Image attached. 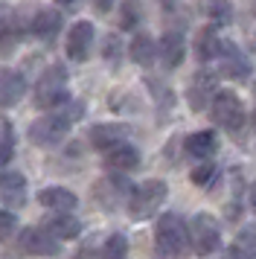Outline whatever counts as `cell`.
Instances as JSON below:
<instances>
[{"label": "cell", "instance_id": "8", "mask_svg": "<svg viewBox=\"0 0 256 259\" xmlns=\"http://www.w3.org/2000/svg\"><path fill=\"white\" fill-rule=\"evenodd\" d=\"M18 247L23 253H29V256H56L61 250L58 239L50 230H44V227H26V230H21Z\"/></svg>", "mask_w": 256, "mask_h": 259}, {"label": "cell", "instance_id": "21", "mask_svg": "<svg viewBox=\"0 0 256 259\" xmlns=\"http://www.w3.org/2000/svg\"><path fill=\"white\" fill-rule=\"evenodd\" d=\"M128 53H131V61H134V64H140V67H151L154 59H157V41H154L151 35H146V32H140V35H134Z\"/></svg>", "mask_w": 256, "mask_h": 259}, {"label": "cell", "instance_id": "3", "mask_svg": "<svg viewBox=\"0 0 256 259\" xmlns=\"http://www.w3.org/2000/svg\"><path fill=\"white\" fill-rule=\"evenodd\" d=\"M166 195H169V187L163 184L160 178H151L146 184H140V187H134L131 195H128V215H131L134 222H146V219H151V215L163 207Z\"/></svg>", "mask_w": 256, "mask_h": 259}, {"label": "cell", "instance_id": "10", "mask_svg": "<svg viewBox=\"0 0 256 259\" xmlns=\"http://www.w3.org/2000/svg\"><path fill=\"white\" fill-rule=\"evenodd\" d=\"M216 84H219V76L212 70H198L195 79L189 82V94H186L189 108H192V111H204V108L209 105L212 94H216Z\"/></svg>", "mask_w": 256, "mask_h": 259}, {"label": "cell", "instance_id": "15", "mask_svg": "<svg viewBox=\"0 0 256 259\" xmlns=\"http://www.w3.org/2000/svg\"><path fill=\"white\" fill-rule=\"evenodd\" d=\"M157 56L163 59V64L175 70L186 56V41H184V32L181 29H172V32H166L160 38V44H157Z\"/></svg>", "mask_w": 256, "mask_h": 259}, {"label": "cell", "instance_id": "17", "mask_svg": "<svg viewBox=\"0 0 256 259\" xmlns=\"http://www.w3.org/2000/svg\"><path fill=\"white\" fill-rule=\"evenodd\" d=\"M29 32L41 41H56V35L61 32V15L56 9H38L29 21Z\"/></svg>", "mask_w": 256, "mask_h": 259}, {"label": "cell", "instance_id": "18", "mask_svg": "<svg viewBox=\"0 0 256 259\" xmlns=\"http://www.w3.org/2000/svg\"><path fill=\"white\" fill-rule=\"evenodd\" d=\"M186 154L189 157H198V160H209L212 154L219 152V137L216 131H195L186 137Z\"/></svg>", "mask_w": 256, "mask_h": 259}, {"label": "cell", "instance_id": "11", "mask_svg": "<svg viewBox=\"0 0 256 259\" xmlns=\"http://www.w3.org/2000/svg\"><path fill=\"white\" fill-rule=\"evenodd\" d=\"M137 166H140V152L128 140L116 143V146H111V149H105V169L125 175V172H134Z\"/></svg>", "mask_w": 256, "mask_h": 259}, {"label": "cell", "instance_id": "32", "mask_svg": "<svg viewBox=\"0 0 256 259\" xmlns=\"http://www.w3.org/2000/svg\"><path fill=\"white\" fill-rule=\"evenodd\" d=\"M6 18H9V9H6V6H0V26H3V21H6Z\"/></svg>", "mask_w": 256, "mask_h": 259}, {"label": "cell", "instance_id": "36", "mask_svg": "<svg viewBox=\"0 0 256 259\" xmlns=\"http://www.w3.org/2000/svg\"><path fill=\"white\" fill-rule=\"evenodd\" d=\"M58 3H76V0H58Z\"/></svg>", "mask_w": 256, "mask_h": 259}, {"label": "cell", "instance_id": "24", "mask_svg": "<svg viewBox=\"0 0 256 259\" xmlns=\"http://www.w3.org/2000/svg\"><path fill=\"white\" fill-rule=\"evenodd\" d=\"M207 18L216 29L233 24V3L230 0H207Z\"/></svg>", "mask_w": 256, "mask_h": 259}, {"label": "cell", "instance_id": "26", "mask_svg": "<svg viewBox=\"0 0 256 259\" xmlns=\"http://www.w3.org/2000/svg\"><path fill=\"white\" fill-rule=\"evenodd\" d=\"M216 178H219V166L204 160V163H198L192 172H189V181L195 184V187H212L216 184Z\"/></svg>", "mask_w": 256, "mask_h": 259}, {"label": "cell", "instance_id": "1", "mask_svg": "<svg viewBox=\"0 0 256 259\" xmlns=\"http://www.w3.org/2000/svg\"><path fill=\"white\" fill-rule=\"evenodd\" d=\"M154 245L166 259H181L189 253V233H186V222L178 212H163L157 224H154Z\"/></svg>", "mask_w": 256, "mask_h": 259}, {"label": "cell", "instance_id": "27", "mask_svg": "<svg viewBox=\"0 0 256 259\" xmlns=\"http://www.w3.org/2000/svg\"><path fill=\"white\" fill-rule=\"evenodd\" d=\"M12 154H15V143H12V128H9V122H6L3 125V137H0V169H6Z\"/></svg>", "mask_w": 256, "mask_h": 259}, {"label": "cell", "instance_id": "33", "mask_svg": "<svg viewBox=\"0 0 256 259\" xmlns=\"http://www.w3.org/2000/svg\"><path fill=\"white\" fill-rule=\"evenodd\" d=\"M96 9H102L105 12V9H108V0H96Z\"/></svg>", "mask_w": 256, "mask_h": 259}, {"label": "cell", "instance_id": "13", "mask_svg": "<svg viewBox=\"0 0 256 259\" xmlns=\"http://www.w3.org/2000/svg\"><path fill=\"white\" fill-rule=\"evenodd\" d=\"M128 137H131V125H125V122H99L91 128V146L99 152L111 149L116 143H125Z\"/></svg>", "mask_w": 256, "mask_h": 259}, {"label": "cell", "instance_id": "2", "mask_svg": "<svg viewBox=\"0 0 256 259\" xmlns=\"http://www.w3.org/2000/svg\"><path fill=\"white\" fill-rule=\"evenodd\" d=\"M209 114H212V122L219 128H224L227 134H233V137H239L244 128V122H247L242 99H239V94H233V91H216L212 99H209Z\"/></svg>", "mask_w": 256, "mask_h": 259}, {"label": "cell", "instance_id": "35", "mask_svg": "<svg viewBox=\"0 0 256 259\" xmlns=\"http://www.w3.org/2000/svg\"><path fill=\"white\" fill-rule=\"evenodd\" d=\"M250 122H253V134H256V111H253V117H250Z\"/></svg>", "mask_w": 256, "mask_h": 259}, {"label": "cell", "instance_id": "6", "mask_svg": "<svg viewBox=\"0 0 256 259\" xmlns=\"http://www.w3.org/2000/svg\"><path fill=\"white\" fill-rule=\"evenodd\" d=\"M70 119H64L58 111H50L47 117H38L29 125V140L35 143V146H41V149H53V146H58V143L67 137L70 131Z\"/></svg>", "mask_w": 256, "mask_h": 259}, {"label": "cell", "instance_id": "5", "mask_svg": "<svg viewBox=\"0 0 256 259\" xmlns=\"http://www.w3.org/2000/svg\"><path fill=\"white\" fill-rule=\"evenodd\" d=\"M67 99V70L61 64H53L41 73V79L35 84V94H32V102L35 108L41 111H53L58 108L61 102Z\"/></svg>", "mask_w": 256, "mask_h": 259}, {"label": "cell", "instance_id": "14", "mask_svg": "<svg viewBox=\"0 0 256 259\" xmlns=\"http://www.w3.org/2000/svg\"><path fill=\"white\" fill-rule=\"evenodd\" d=\"M26 94V82L18 70L12 67H0V108L18 105Z\"/></svg>", "mask_w": 256, "mask_h": 259}, {"label": "cell", "instance_id": "7", "mask_svg": "<svg viewBox=\"0 0 256 259\" xmlns=\"http://www.w3.org/2000/svg\"><path fill=\"white\" fill-rule=\"evenodd\" d=\"M219 59H221V73L233 79V82H247L250 79V59L244 56V50L233 41H221L219 47Z\"/></svg>", "mask_w": 256, "mask_h": 259}, {"label": "cell", "instance_id": "30", "mask_svg": "<svg viewBox=\"0 0 256 259\" xmlns=\"http://www.w3.org/2000/svg\"><path fill=\"white\" fill-rule=\"evenodd\" d=\"M244 38H247V47L256 53V18L247 24V29H244Z\"/></svg>", "mask_w": 256, "mask_h": 259}, {"label": "cell", "instance_id": "16", "mask_svg": "<svg viewBox=\"0 0 256 259\" xmlns=\"http://www.w3.org/2000/svg\"><path fill=\"white\" fill-rule=\"evenodd\" d=\"M38 201H41V207H47L53 212H70L79 204L76 192H70L67 187H44L38 192Z\"/></svg>", "mask_w": 256, "mask_h": 259}, {"label": "cell", "instance_id": "34", "mask_svg": "<svg viewBox=\"0 0 256 259\" xmlns=\"http://www.w3.org/2000/svg\"><path fill=\"white\" fill-rule=\"evenodd\" d=\"M160 3H163V6H169V9L175 6V0H160Z\"/></svg>", "mask_w": 256, "mask_h": 259}, {"label": "cell", "instance_id": "37", "mask_svg": "<svg viewBox=\"0 0 256 259\" xmlns=\"http://www.w3.org/2000/svg\"><path fill=\"white\" fill-rule=\"evenodd\" d=\"M253 96H256V84H253Z\"/></svg>", "mask_w": 256, "mask_h": 259}, {"label": "cell", "instance_id": "20", "mask_svg": "<svg viewBox=\"0 0 256 259\" xmlns=\"http://www.w3.org/2000/svg\"><path fill=\"white\" fill-rule=\"evenodd\" d=\"M44 230H50L58 242H64V239H76L81 233V222L76 215H70V212H56V215L47 219Z\"/></svg>", "mask_w": 256, "mask_h": 259}, {"label": "cell", "instance_id": "25", "mask_svg": "<svg viewBox=\"0 0 256 259\" xmlns=\"http://www.w3.org/2000/svg\"><path fill=\"white\" fill-rule=\"evenodd\" d=\"M125 256H128V239L122 233H111L102 242L99 259H125Z\"/></svg>", "mask_w": 256, "mask_h": 259}, {"label": "cell", "instance_id": "9", "mask_svg": "<svg viewBox=\"0 0 256 259\" xmlns=\"http://www.w3.org/2000/svg\"><path fill=\"white\" fill-rule=\"evenodd\" d=\"M131 189L134 187L128 184V178H122L119 172H114L111 178H105V181H99V184L93 187V195H96V201H99L102 207L114 210V207H119L122 201H128Z\"/></svg>", "mask_w": 256, "mask_h": 259}, {"label": "cell", "instance_id": "23", "mask_svg": "<svg viewBox=\"0 0 256 259\" xmlns=\"http://www.w3.org/2000/svg\"><path fill=\"white\" fill-rule=\"evenodd\" d=\"M219 47H221V38L216 35V26L212 24L204 26V29L198 32V38H195V56L201 61H212L216 56H219Z\"/></svg>", "mask_w": 256, "mask_h": 259}, {"label": "cell", "instance_id": "12", "mask_svg": "<svg viewBox=\"0 0 256 259\" xmlns=\"http://www.w3.org/2000/svg\"><path fill=\"white\" fill-rule=\"evenodd\" d=\"M93 38H96V32H93L91 21H76L73 29H70V35H67V56L73 61H84L91 56Z\"/></svg>", "mask_w": 256, "mask_h": 259}, {"label": "cell", "instance_id": "22", "mask_svg": "<svg viewBox=\"0 0 256 259\" xmlns=\"http://www.w3.org/2000/svg\"><path fill=\"white\" fill-rule=\"evenodd\" d=\"M230 259H256V224L242 227L230 245Z\"/></svg>", "mask_w": 256, "mask_h": 259}, {"label": "cell", "instance_id": "19", "mask_svg": "<svg viewBox=\"0 0 256 259\" xmlns=\"http://www.w3.org/2000/svg\"><path fill=\"white\" fill-rule=\"evenodd\" d=\"M23 195H26V181L18 172H6L0 175V201L6 207H21Z\"/></svg>", "mask_w": 256, "mask_h": 259}, {"label": "cell", "instance_id": "31", "mask_svg": "<svg viewBox=\"0 0 256 259\" xmlns=\"http://www.w3.org/2000/svg\"><path fill=\"white\" fill-rule=\"evenodd\" d=\"M250 207H253V212H256V184L250 187Z\"/></svg>", "mask_w": 256, "mask_h": 259}, {"label": "cell", "instance_id": "28", "mask_svg": "<svg viewBox=\"0 0 256 259\" xmlns=\"http://www.w3.org/2000/svg\"><path fill=\"white\" fill-rule=\"evenodd\" d=\"M15 227H18V219L9 210H0V242H6L15 233Z\"/></svg>", "mask_w": 256, "mask_h": 259}, {"label": "cell", "instance_id": "4", "mask_svg": "<svg viewBox=\"0 0 256 259\" xmlns=\"http://www.w3.org/2000/svg\"><path fill=\"white\" fill-rule=\"evenodd\" d=\"M186 233H189V250L198 256H212L221 247V227L209 212H195L192 222L186 224Z\"/></svg>", "mask_w": 256, "mask_h": 259}, {"label": "cell", "instance_id": "29", "mask_svg": "<svg viewBox=\"0 0 256 259\" xmlns=\"http://www.w3.org/2000/svg\"><path fill=\"white\" fill-rule=\"evenodd\" d=\"M102 53H105V59L108 61H114L116 64V61H119V35H108L105 38V50Z\"/></svg>", "mask_w": 256, "mask_h": 259}]
</instances>
